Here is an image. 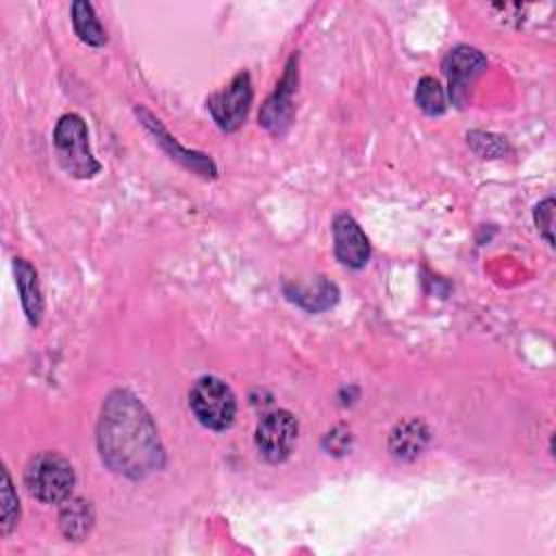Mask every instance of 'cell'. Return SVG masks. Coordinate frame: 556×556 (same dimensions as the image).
<instances>
[{"mask_svg": "<svg viewBox=\"0 0 556 556\" xmlns=\"http://www.w3.org/2000/svg\"><path fill=\"white\" fill-rule=\"evenodd\" d=\"M98 450L102 463L126 478L141 480L165 463L159 430L143 402L115 389L106 395L98 419Z\"/></svg>", "mask_w": 556, "mask_h": 556, "instance_id": "obj_1", "label": "cell"}, {"mask_svg": "<svg viewBox=\"0 0 556 556\" xmlns=\"http://www.w3.org/2000/svg\"><path fill=\"white\" fill-rule=\"evenodd\" d=\"M54 154L59 165L74 178H91L100 172V163L96 161L89 148L87 124L78 113H65L52 135Z\"/></svg>", "mask_w": 556, "mask_h": 556, "instance_id": "obj_2", "label": "cell"}, {"mask_svg": "<svg viewBox=\"0 0 556 556\" xmlns=\"http://www.w3.org/2000/svg\"><path fill=\"white\" fill-rule=\"evenodd\" d=\"M74 480L72 463L59 452L37 454L24 471L28 493L43 504H63L72 495Z\"/></svg>", "mask_w": 556, "mask_h": 556, "instance_id": "obj_3", "label": "cell"}, {"mask_svg": "<svg viewBox=\"0 0 556 556\" xmlns=\"http://www.w3.org/2000/svg\"><path fill=\"white\" fill-rule=\"evenodd\" d=\"M189 408L204 428L226 430L235 421L237 397L224 380L204 376L189 391Z\"/></svg>", "mask_w": 556, "mask_h": 556, "instance_id": "obj_4", "label": "cell"}, {"mask_svg": "<svg viewBox=\"0 0 556 556\" xmlns=\"http://www.w3.org/2000/svg\"><path fill=\"white\" fill-rule=\"evenodd\" d=\"M252 104V80L248 72H239L224 89L208 98V111L213 122L226 130H237L250 111Z\"/></svg>", "mask_w": 556, "mask_h": 556, "instance_id": "obj_5", "label": "cell"}, {"mask_svg": "<svg viewBox=\"0 0 556 556\" xmlns=\"http://www.w3.org/2000/svg\"><path fill=\"white\" fill-rule=\"evenodd\" d=\"M298 441V419L289 410H271L267 413L254 434V443L258 454L267 463H282L289 458L293 445Z\"/></svg>", "mask_w": 556, "mask_h": 556, "instance_id": "obj_6", "label": "cell"}, {"mask_svg": "<svg viewBox=\"0 0 556 556\" xmlns=\"http://www.w3.org/2000/svg\"><path fill=\"white\" fill-rule=\"evenodd\" d=\"M295 87H298V56L293 54L285 67L280 83L276 85L274 93L265 100L258 113V122L263 124V128H267L276 137L285 135L293 119Z\"/></svg>", "mask_w": 556, "mask_h": 556, "instance_id": "obj_7", "label": "cell"}, {"mask_svg": "<svg viewBox=\"0 0 556 556\" xmlns=\"http://www.w3.org/2000/svg\"><path fill=\"white\" fill-rule=\"evenodd\" d=\"M486 67V56L469 46L452 48L443 59V72L450 83V96L460 104L469 91L473 78Z\"/></svg>", "mask_w": 556, "mask_h": 556, "instance_id": "obj_8", "label": "cell"}, {"mask_svg": "<svg viewBox=\"0 0 556 556\" xmlns=\"http://www.w3.org/2000/svg\"><path fill=\"white\" fill-rule=\"evenodd\" d=\"M332 239H334V254L337 258L352 269H361L367 265L371 256V245L358 222L348 215L339 213L332 222Z\"/></svg>", "mask_w": 556, "mask_h": 556, "instance_id": "obj_9", "label": "cell"}, {"mask_svg": "<svg viewBox=\"0 0 556 556\" xmlns=\"http://www.w3.org/2000/svg\"><path fill=\"white\" fill-rule=\"evenodd\" d=\"M137 115H139L141 124L156 137V141L172 154V159L180 161L185 167H189V169H193V172H198V174H202V176H215V172H217V169H215V163H213L206 154L182 148V146L176 141V137H172V135L165 130V126L161 124V119H156V117H154L152 113H148L146 109H137Z\"/></svg>", "mask_w": 556, "mask_h": 556, "instance_id": "obj_10", "label": "cell"}, {"mask_svg": "<svg viewBox=\"0 0 556 556\" xmlns=\"http://www.w3.org/2000/svg\"><path fill=\"white\" fill-rule=\"evenodd\" d=\"M15 285L22 300V308L30 326H39L43 317V295L37 278V269L26 258H13Z\"/></svg>", "mask_w": 556, "mask_h": 556, "instance_id": "obj_11", "label": "cell"}, {"mask_svg": "<svg viewBox=\"0 0 556 556\" xmlns=\"http://www.w3.org/2000/svg\"><path fill=\"white\" fill-rule=\"evenodd\" d=\"M430 439V430L421 419H406L389 437V450L400 460H413L421 454Z\"/></svg>", "mask_w": 556, "mask_h": 556, "instance_id": "obj_12", "label": "cell"}, {"mask_svg": "<svg viewBox=\"0 0 556 556\" xmlns=\"http://www.w3.org/2000/svg\"><path fill=\"white\" fill-rule=\"evenodd\" d=\"M91 523H93V508L89 502L76 497H67L63 502V508H61V515H59V526H61V532L72 539V541H80L89 534L91 530Z\"/></svg>", "mask_w": 556, "mask_h": 556, "instance_id": "obj_13", "label": "cell"}, {"mask_svg": "<svg viewBox=\"0 0 556 556\" xmlns=\"http://www.w3.org/2000/svg\"><path fill=\"white\" fill-rule=\"evenodd\" d=\"M72 26H74V33L78 35V39L85 41L87 46L100 48L106 43V30L93 11V4H89L85 0H76L72 4Z\"/></svg>", "mask_w": 556, "mask_h": 556, "instance_id": "obj_14", "label": "cell"}, {"mask_svg": "<svg viewBox=\"0 0 556 556\" xmlns=\"http://www.w3.org/2000/svg\"><path fill=\"white\" fill-rule=\"evenodd\" d=\"M415 102L426 115H441L445 111V93L437 78L424 76L415 89Z\"/></svg>", "mask_w": 556, "mask_h": 556, "instance_id": "obj_15", "label": "cell"}, {"mask_svg": "<svg viewBox=\"0 0 556 556\" xmlns=\"http://www.w3.org/2000/svg\"><path fill=\"white\" fill-rule=\"evenodd\" d=\"M0 500H2L0 532L9 534L17 526V519H20V497H17V493L13 489V482H11V476H9L7 469H2V493H0Z\"/></svg>", "mask_w": 556, "mask_h": 556, "instance_id": "obj_16", "label": "cell"}, {"mask_svg": "<svg viewBox=\"0 0 556 556\" xmlns=\"http://www.w3.org/2000/svg\"><path fill=\"white\" fill-rule=\"evenodd\" d=\"M467 141L469 146L480 154V156H489V159H495V156H502L506 152V141L497 135H491V132H482V130H473L467 135Z\"/></svg>", "mask_w": 556, "mask_h": 556, "instance_id": "obj_17", "label": "cell"}, {"mask_svg": "<svg viewBox=\"0 0 556 556\" xmlns=\"http://www.w3.org/2000/svg\"><path fill=\"white\" fill-rule=\"evenodd\" d=\"M534 224L539 235L545 239L547 245H554L552 228H554V198H545L534 206Z\"/></svg>", "mask_w": 556, "mask_h": 556, "instance_id": "obj_18", "label": "cell"}]
</instances>
